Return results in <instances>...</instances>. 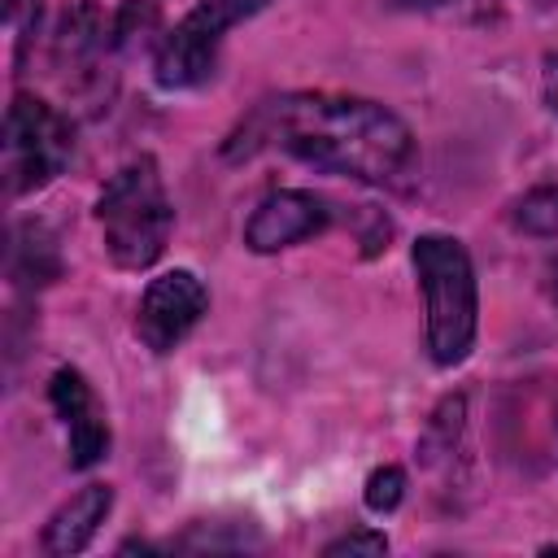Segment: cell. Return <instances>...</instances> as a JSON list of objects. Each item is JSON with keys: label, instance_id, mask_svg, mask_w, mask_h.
Listing matches in <instances>:
<instances>
[{"label": "cell", "instance_id": "cell-15", "mask_svg": "<svg viewBox=\"0 0 558 558\" xmlns=\"http://www.w3.org/2000/svg\"><path fill=\"white\" fill-rule=\"evenodd\" d=\"M541 96H545V109L558 118V52H545L541 61Z\"/></svg>", "mask_w": 558, "mask_h": 558}, {"label": "cell", "instance_id": "cell-6", "mask_svg": "<svg viewBox=\"0 0 558 558\" xmlns=\"http://www.w3.org/2000/svg\"><path fill=\"white\" fill-rule=\"evenodd\" d=\"M209 310V288L201 283L196 270H166L157 279H148L144 296H140V314H135V336L144 340V349H153L157 357L174 353L196 323Z\"/></svg>", "mask_w": 558, "mask_h": 558}, {"label": "cell", "instance_id": "cell-8", "mask_svg": "<svg viewBox=\"0 0 558 558\" xmlns=\"http://www.w3.org/2000/svg\"><path fill=\"white\" fill-rule=\"evenodd\" d=\"M48 401H52L57 418L65 423V436H70V466H74V471H87V466H96L100 458H109V423H105V410H100L92 384L83 379V371L61 366V371L48 379Z\"/></svg>", "mask_w": 558, "mask_h": 558}, {"label": "cell", "instance_id": "cell-12", "mask_svg": "<svg viewBox=\"0 0 558 558\" xmlns=\"http://www.w3.org/2000/svg\"><path fill=\"white\" fill-rule=\"evenodd\" d=\"M514 222H519L527 235H541V240L558 235V187H554V183H545V187H532V192L519 201V209H514Z\"/></svg>", "mask_w": 558, "mask_h": 558}, {"label": "cell", "instance_id": "cell-2", "mask_svg": "<svg viewBox=\"0 0 558 558\" xmlns=\"http://www.w3.org/2000/svg\"><path fill=\"white\" fill-rule=\"evenodd\" d=\"M418 292H423V323H427V357L449 371L462 366L475 349L480 331V288L475 266L462 240L427 231L410 248Z\"/></svg>", "mask_w": 558, "mask_h": 558}, {"label": "cell", "instance_id": "cell-19", "mask_svg": "<svg viewBox=\"0 0 558 558\" xmlns=\"http://www.w3.org/2000/svg\"><path fill=\"white\" fill-rule=\"evenodd\" d=\"M554 296H558V275H554Z\"/></svg>", "mask_w": 558, "mask_h": 558}, {"label": "cell", "instance_id": "cell-7", "mask_svg": "<svg viewBox=\"0 0 558 558\" xmlns=\"http://www.w3.org/2000/svg\"><path fill=\"white\" fill-rule=\"evenodd\" d=\"M331 222V209L323 196L301 187H279L257 201V209L244 222V248L248 253H279L310 235H318Z\"/></svg>", "mask_w": 558, "mask_h": 558}, {"label": "cell", "instance_id": "cell-3", "mask_svg": "<svg viewBox=\"0 0 558 558\" xmlns=\"http://www.w3.org/2000/svg\"><path fill=\"white\" fill-rule=\"evenodd\" d=\"M96 222H100L109 262L122 270H148L166 253L174 231V205L148 153L118 166V174L105 183L96 201Z\"/></svg>", "mask_w": 558, "mask_h": 558}, {"label": "cell", "instance_id": "cell-10", "mask_svg": "<svg viewBox=\"0 0 558 558\" xmlns=\"http://www.w3.org/2000/svg\"><path fill=\"white\" fill-rule=\"evenodd\" d=\"M105 35H109V31H105L100 9H96L92 0H74V4L61 13V22H57V39H52L57 61H61V65H74V61L96 57L100 44H105Z\"/></svg>", "mask_w": 558, "mask_h": 558}, {"label": "cell", "instance_id": "cell-9", "mask_svg": "<svg viewBox=\"0 0 558 558\" xmlns=\"http://www.w3.org/2000/svg\"><path fill=\"white\" fill-rule=\"evenodd\" d=\"M109 510H113V488L109 484H83L70 501H61L57 510H52V519L44 523V554H57V558H65V554H78V549H87L92 545V536L100 532V523L109 519Z\"/></svg>", "mask_w": 558, "mask_h": 558}, {"label": "cell", "instance_id": "cell-13", "mask_svg": "<svg viewBox=\"0 0 558 558\" xmlns=\"http://www.w3.org/2000/svg\"><path fill=\"white\" fill-rule=\"evenodd\" d=\"M405 497V471L401 466H375L366 475V488H362V501L371 514H392Z\"/></svg>", "mask_w": 558, "mask_h": 558}, {"label": "cell", "instance_id": "cell-11", "mask_svg": "<svg viewBox=\"0 0 558 558\" xmlns=\"http://www.w3.org/2000/svg\"><path fill=\"white\" fill-rule=\"evenodd\" d=\"M9 275L17 288H44L61 275V257H57V244L44 235V227H22L13 235V248H9Z\"/></svg>", "mask_w": 558, "mask_h": 558}, {"label": "cell", "instance_id": "cell-5", "mask_svg": "<svg viewBox=\"0 0 558 558\" xmlns=\"http://www.w3.org/2000/svg\"><path fill=\"white\" fill-rule=\"evenodd\" d=\"M74 153L70 122L39 96L17 92L4 113V187L9 196L39 192L52 183Z\"/></svg>", "mask_w": 558, "mask_h": 558}, {"label": "cell", "instance_id": "cell-17", "mask_svg": "<svg viewBox=\"0 0 558 558\" xmlns=\"http://www.w3.org/2000/svg\"><path fill=\"white\" fill-rule=\"evenodd\" d=\"M392 9H440V4H449V0H388Z\"/></svg>", "mask_w": 558, "mask_h": 558}, {"label": "cell", "instance_id": "cell-14", "mask_svg": "<svg viewBox=\"0 0 558 558\" xmlns=\"http://www.w3.org/2000/svg\"><path fill=\"white\" fill-rule=\"evenodd\" d=\"M323 554H327V558H340V554H371V558H375V554H388V536L375 532V527H353V532L327 541Z\"/></svg>", "mask_w": 558, "mask_h": 558}, {"label": "cell", "instance_id": "cell-16", "mask_svg": "<svg viewBox=\"0 0 558 558\" xmlns=\"http://www.w3.org/2000/svg\"><path fill=\"white\" fill-rule=\"evenodd\" d=\"M35 9V0H4V22L9 26H22V13Z\"/></svg>", "mask_w": 558, "mask_h": 558}, {"label": "cell", "instance_id": "cell-1", "mask_svg": "<svg viewBox=\"0 0 558 558\" xmlns=\"http://www.w3.org/2000/svg\"><path fill=\"white\" fill-rule=\"evenodd\" d=\"M262 148H279L357 183H397L414 166V131L405 118L379 100L344 92H288L262 100L222 153L253 157Z\"/></svg>", "mask_w": 558, "mask_h": 558}, {"label": "cell", "instance_id": "cell-4", "mask_svg": "<svg viewBox=\"0 0 558 558\" xmlns=\"http://www.w3.org/2000/svg\"><path fill=\"white\" fill-rule=\"evenodd\" d=\"M270 0H196L161 39L153 52V78L166 92H187L214 78L222 35L266 9Z\"/></svg>", "mask_w": 558, "mask_h": 558}, {"label": "cell", "instance_id": "cell-18", "mask_svg": "<svg viewBox=\"0 0 558 558\" xmlns=\"http://www.w3.org/2000/svg\"><path fill=\"white\" fill-rule=\"evenodd\" d=\"M536 4H558V0H536Z\"/></svg>", "mask_w": 558, "mask_h": 558}]
</instances>
